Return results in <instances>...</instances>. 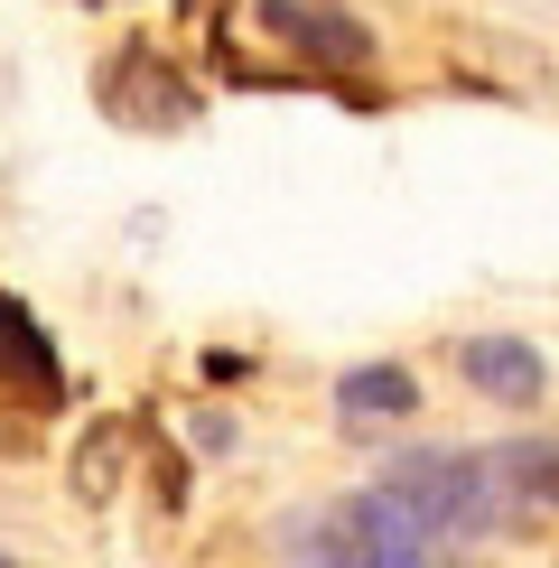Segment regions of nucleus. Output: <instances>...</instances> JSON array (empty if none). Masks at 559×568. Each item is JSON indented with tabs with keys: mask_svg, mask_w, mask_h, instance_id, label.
Segmentation results:
<instances>
[{
	"mask_svg": "<svg viewBox=\"0 0 559 568\" xmlns=\"http://www.w3.org/2000/svg\"><path fill=\"white\" fill-rule=\"evenodd\" d=\"M0 392H29L38 410H57L65 400V373H57V345H47V326L0 290Z\"/></svg>",
	"mask_w": 559,
	"mask_h": 568,
	"instance_id": "obj_6",
	"label": "nucleus"
},
{
	"mask_svg": "<svg viewBox=\"0 0 559 568\" xmlns=\"http://www.w3.org/2000/svg\"><path fill=\"white\" fill-rule=\"evenodd\" d=\"M383 494H402V504L429 523L448 550H466V540H485L504 523V485L485 457H466V447H410V457L383 466Z\"/></svg>",
	"mask_w": 559,
	"mask_h": 568,
	"instance_id": "obj_1",
	"label": "nucleus"
},
{
	"mask_svg": "<svg viewBox=\"0 0 559 568\" xmlns=\"http://www.w3.org/2000/svg\"><path fill=\"white\" fill-rule=\"evenodd\" d=\"M495 485H504V504H541V513H559V429H541V438H512V447H495Z\"/></svg>",
	"mask_w": 559,
	"mask_h": 568,
	"instance_id": "obj_8",
	"label": "nucleus"
},
{
	"mask_svg": "<svg viewBox=\"0 0 559 568\" xmlns=\"http://www.w3.org/2000/svg\"><path fill=\"white\" fill-rule=\"evenodd\" d=\"M289 568H336V559H326V550H317V559H289Z\"/></svg>",
	"mask_w": 559,
	"mask_h": 568,
	"instance_id": "obj_9",
	"label": "nucleus"
},
{
	"mask_svg": "<svg viewBox=\"0 0 559 568\" xmlns=\"http://www.w3.org/2000/svg\"><path fill=\"white\" fill-rule=\"evenodd\" d=\"M457 373H466L485 400H504V410H531V400L550 392L541 345H522V336H457Z\"/></svg>",
	"mask_w": 559,
	"mask_h": 568,
	"instance_id": "obj_4",
	"label": "nucleus"
},
{
	"mask_svg": "<svg viewBox=\"0 0 559 568\" xmlns=\"http://www.w3.org/2000/svg\"><path fill=\"white\" fill-rule=\"evenodd\" d=\"M103 112H112V122H122V131H186V122H196V93L177 84L169 47L131 38L122 57L103 65Z\"/></svg>",
	"mask_w": 559,
	"mask_h": 568,
	"instance_id": "obj_3",
	"label": "nucleus"
},
{
	"mask_svg": "<svg viewBox=\"0 0 559 568\" xmlns=\"http://www.w3.org/2000/svg\"><path fill=\"white\" fill-rule=\"evenodd\" d=\"M410 410H419L410 364H355V373H336V419H345V429H392V419H410Z\"/></svg>",
	"mask_w": 559,
	"mask_h": 568,
	"instance_id": "obj_7",
	"label": "nucleus"
},
{
	"mask_svg": "<svg viewBox=\"0 0 559 568\" xmlns=\"http://www.w3.org/2000/svg\"><path fill=\"white\" fill-rule=\"evenodd\" d=\"M308 540L336 568H448V540H438L419 513L402 504V494H345L326 523H308Z\"/></svg>",
	"mask_w": 559,
	"mask_h": 568,
	"instance_id": "obj_2",
	"label": "nucleus"
},
{
	"mask_svg": "<svg viewBox=\"0 0 559 568\" xmlns=\"http://www.w3.org/2000/svg\"><path fill=\"white\" fill-rule=\"evenodd\" d=\"M262 29H271V38H289L298 57H317V65H373V29H364V19H345V10L262 0Z\"/></svg>",
	"mask_w": 559,
	"mask_h": 568,
	"instance_id": "obj_5",
	"label": "nucleus"
}]
</instances>
